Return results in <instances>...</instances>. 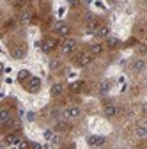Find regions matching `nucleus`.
Here are the masks:
<instances>
[{"mask_svg":"<svg viewBox=\"0 0 147 149\" xmlns=\"http://www.w3.org/2000/svg\"><path fill=\"white\" fill-rule=\"evenodd\" d=\"M53 29H55V34L60 36V37H67V36L71 34V27H69L66 22H57Z\"/></svg>","mask_w":147,"mask_h":149,"instance_id":"f257e3e1","label":"nucleus"},{"mask_svg":"<svg viewBox=\"0 0 147 149\" xmlns=\"http://www.w3.org/2000/svg\"><path fill=\"white\" fill-rule=\"evenodd\" d=\"M75 50H76V41L71 39V37H67V39L62 43V53L64 55H73Z\"/></svg>","mask_w":147,"mask_h":149,"instance_id":"f03ea898","label":"nucleus"},{"mask_svg":"<svg viewBox=\"0 0 147 149\" xmlns=\"http://www.w3.org/2000/svg\"><path fill=\"white\" fill-rule=\"evenodd\" d=\"M64 116H66V119H69V121H75V119H80L82 110H80L78 107H67V108L64 110Z\"/></svg>","mask_w":147,"mask_h":149,"instance_id":"7ed1b4c3","label":"nucleus"},{"mask_svg":"<svg viewBox=\"0 0 147 149\" xmlns=\"http://www.w3.org/2000/svg\"><path fill=\"white\" fill-rule=\"evenodd\" d=\"M92 57H94V55H90V53H87V52L78 53V55H76V64H78L80 68H85V66H89L90 62H92Z\"/></svg>","mask_w":147,"mask_h":149,"instance_id":"20e7f679","label":"nucleus"},{"mask_svg":"<svg viewBox=\"0 0 147 149\" xmlns=\"http://www.w3.org/2000/svg\"><path fill=\"white\" fill-rule=\"evenodd\" d=\"M105 142H106V139L101 137V135H90V137L87 139V144L92 146V147H101Z\"/></svg>","mask_w":147,"mask_h":149,"instance_id":"39448f33","label":"nucleus"},{"mask_svg":"<svg viewBox=\"0 0 147 149\" xmlns=\"http://www.w3.org/2000/svg\"><path fill=\"white\" fill-rule=\"evenodd\" d=\"M39 89H41V80L35 78V77H30V78H28V84H27V91H30V92H37Z\"/></svg>","mask_w":147,"mask_h":149,"instance_id":"423d86ee","label":"nucleus"},{"mask_svg":"<svg viewBox=\"0 0 147 149\" xmlns=\"http://www.w3.org/2000/svg\"><path fill=\"white\" fill-rule=\"evenodd\" d=\"M55 46H57V41H55V39H44V41H43V45H41V48H43V52H44V53L53 52V50H55Z\"/></svg>","mask_w":147,"mask_h":149,"instance_id":"0eeeda50","label":"nucleus"},{"mask_svg":"<svg viewBox=\"0 0 147 149\" xmlns=\"http://www.w3.org/2000/svg\"><path fill=\"white\" fill-rule=\"evenodd\" d=\"M98 37H101V39H106V37H110V27H106V25H99L98 27V30L94 32Z\"/></svg>","mask_w":147,"mask_h":149,"instance_id":"6e6552de","label":"nucleus"},{"mask_svg":"<svg viewBox=\"0 0 147 149\" xmlns=\"http://www.w3.org/2000/svg\"><path fill=\"white\" fill-rule=\"evenodd\" d=\"M145 61L144 59H137V61H133V64H131V69L135 71V73H142L144 69H145Z\"/></svg>","mask_w":147,"mask_h":149,"instance_id":"1a4fd4ad","label":"nucleus"},{"mask_svg":"<svg viewBox=\"0 0 147 149\" xmlns=\"http://www.w3.org/2000/svg\"><path fill=\"white\" fill-rule=\"evenodd\" d=\"M117 112H119V108H117L115 105H106V107L103 108L105 117H114V116H117Z\"/></svg>","mask_w":147,"mask_h":149,"instance_id":"9d476101","label":"nucleus"},{"mask_svg":"<svg viewBox=\"0 0 147 149\" xmlns=\"http://www.w3.org/2000/svg\"><path fill=\"white\" fill-rule=\"evenodd\" d=\"M11 119H12V114H11L9 108H2V110H0V123H2V124H6Z\"/></svg>","mask_w":147,"mask_h":149,"instance_id":"9b49d317","label":"nucleus"},{"mask_svg":"<svg viewBox=\"0 0 147 149\" xmlns=\"http://www.w3.org/2000/svg\"><path fill=\"white\" fill-rule=\"evenodd\" d=\"M20 140H21V139H20V135H18V133H9V135L6 137V144H7V146H16Z\"/></svg>","mask_w":147,"mask_h":149,"instance_id":"f8f14e48","label":"nucleus"},{"mask_svg":"<svg viewBox=\"0 0 147 149\" xmlns=\"http://www.w3.org/2000/svg\"><path fill=\"white\" fill-rule=\"evenodd\" d=\"M135 135H137V139L144 140V139L147 137V126H144V124L137 126V130H135Z\"/></svg>","mask_w":147,"mask_h":149,"instance_id":"ddd939ff","label":"nucleus"},{"mask_svg":"<svg viewBox=\"0 0 147 149\" xmlns=\"http://www.w3.org/2000/svg\"><path fill=\"white\" fill-rule=\"evenodd\" d=\"M62 91H64L62 84H53L50 92H51V96H53V98H57V96H60V94H62Z\"/></svg>","mask_w":147,"mask_h":149,"instance_id":"4468645a","label":"nucleus"},{"mask_svg":"<svg viewBox=\"0 0 147 149\" xmlns=\"http://www.w3.org/2000/svg\"><path fill=\"white\" fill-rule=\"evenodd\" d=\"M103 45H99V43H94L92 46H90V55H99V53H103Z\"/></svg>","mask_w":147,"mask_h":149,"instance_id":"2eb2a0df","label":"nucleus"},{"mask_svg":"<svg viewBox=\"0 0 147 149\" xmlns=\"http://www.w3.org/2000/svg\"><path fill=\"white\" fill-rule=\"evenodd\" d=\"M12 57L14 59H23L25 57V48H14L12 50Z\"/></svg>","mask_w":147,"mask_h":149,"instance_id":"dca6fc26","label":"nucleus"},{"mask_svg":"<svg viewBox=\"0 0 147 149\" xmlns=\"http://www.w3.org/2000/svg\"><path fill=\"white\" fill-rule=\"evenodd\" d=\"M30 78V73L27 71V69H21L20 73H18V80L20 82H25V80H28Z\"/></svg>","mask_w":147,"mask_h":149,"instance_id":"f3484780","label":"nucleus"},{"mask_svg":"<svg viewBox=\"0 0 147 149\" xmlns=\"http://www.w3.org/2000/svg\"><path fill=\"white\" fill-rule=\"evenodd\" d=\"M108 91H110V82H103V84L99 85V94L103 96V94H106Z\"/></svg>","mask_w":147,"mask_h":149,"instance_id":"a211bd4d","label":"nucleus"},{"mask_svg":"<svg viewBox=\"0 0 147 149\" xmlns=\"http://www.w3.org/2000/svg\"><path fill=\"white\" fill-rule=\"evenodd\" d=\"M20 20H21V23H25V25H27V23L30 22V13H27V11H23V13L20 14Z\"/></svg>","mask_w":147,"mask_h":149,"instance_id":"6ab92c4d","label":"nucleus"},{"mask_svg":"<svg viewBox=\"0 0 147 149\" xmlns=\"http://www.w3.org/2000/svg\"><path fill=\"white\" fill-rule=\"evenodd\" d=\"M59 68H60V61H59V59H51V61H50V69H51V71L59 69Z\"/></svg>","mask_w":147,"mask_h":149,"instance_id":"aec40b11","label":"nucleus"},{"mask_svg":"<svg viewBox=\"0 0 147 149\" xmlns=\"http://www.w3.org/2000/svg\"><path fill=\"white\" fill-rule=\"evenodd\" d=\"M106 39H108V46H110V48L119 46V39H117V37H106Z\"/></svg>","mask_w":147,"mask_h":149,"instance_id":"412c9836","label":"nucleus"},{"mask_svg":"<svg viewBox=\"0 0 147 149\" xmlns=\"http://www.w3.org/2000/svg\"><path fill=\"white\" fill-rule=\"evenodd\" d=\"M18 146V149H30V144H28V140H20L16 144Z\"/></svg>","mask_w":147,"mask_h":149,"instance_id":"4be33fe9","label":"nucleus"},{"mask_svg":"<svg viewBox=\"0 0 147 149\" xmlns=\"http://www.w3.org/2000/svg\"><path fill=\"white\" fill-rule=\"evenodd\" d=\"M80 89H82V82H80V80L71 84V91H73V92H76V91H80Z\"/></svg>","mask_w":147,"mask_h":149,"instance_id":"5701e85b","label":"nucleus"},{"mask_svg":"<svg viewBox=\"0 0 147 149\" xmlns=\"http://www.w3.org/2000/svg\"><path fill=\"white\" fill-rule=\"evenodd\" d=\"M43 137H44V140H51L53 139V130H44Z\"/></svg>","mask_w":147,"mask_h":149,"instance_id":"b1692460","label":"nucleus"},{"mask_svg":"<svg viewBox=\"0 0 147 149\" xmlns=\"http://www.w3.org/2000/svg\"><path fill=\"white\" fill-rule=\"evenodd\" d=\"M57 130H66V124L64 123H57Z\"/></svg>","mask_w":147,"mask_h":149,"instance_id":"393cba45","label":"nucleus"},{"mask_svg":"<svg viewBox=\"0 0 147 149\" xmlns=\"http://www.w3.org/2000/svg\"><path fill=\"white\" fill-rule=\"evenodd\" d=\"M67 2H69L71 6H78V4H80V0H67Z\"/></svg>","mask_w":147,"mask_h":149,"instance_id":"a878e982","label":"nucleus"},{"mask_svg":"<svg viewBox=\"0 0 147 149\" xmlns=\"http://www.w3.org/2000/svg\"><path fill=\"white\" fill-rule=\"evenodd\" d=\"M32 149H41V146L39 144H32Z\"/></svg>","mask_w":147,"mask_h":149,"instance_id":"bb28decb","label":"nucleus"},{"mask_svg":"<svg viewBox=\"0 0 147 149\" xmlns=\"http://www.w3.org/2000/svg\"><path fill=\"white\" fill-rule=\"evenodd\" d=\"M0 149H4V144H2V142H0Z\"/></svg>","mask_w":147,"mask_h":149,"instance_id":"cd10ccee","label":"nucleus"},{"mask_svg":"<svg viewBox=\"0 0 147 149\" xmlns=\"http://www.w3.org/2000/svg\"><path fill=\"white\" fill-rule=\"evenodd\" d=\"M2 69H4V66H2V64H0V71H2Z\"/></svg>","mask_w":147,"mask_h":149,"instance_id":"c85d7f7f","label":"nucleus"}]
</instances>
